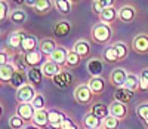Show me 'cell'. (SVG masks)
<instances>
[{
    "instance_id": "cell-1",
    "label": "cell",
    "mask_w": 148,
    "mask_h": 129,
    "mask_svg": "<svg viewBox=\"0 0 148 129\" xmlns=\"http://www.w3.org/2000/svg\"><path fill=\"white\" fill-rule=\"evenodd\" d=\"M92 39L99 43V45H105L110 42L111 36H113V30H111V25L107 22H96L92 27Z\"/></svg>"
},
{
    "instance_id": "cell-2",
    "label": "cell",
    "mask_w": 148,
    "mask_h": 129,
    "mask_svg": "<svg viewBox=\"0 0 148 129\" xmlns=\"http://www.w3.org/2000/svg\"><path fill=\"white\" fill-rule=\"evenodd\" d=\"M37 95V91H36V88L34 85H31L30 82L25 83L24 86H21L19 89H16V101L19 102V104H27V102H33V99L36 98Z\"/></svg>"
},
{
    "instance_id": "cell-3",
    "label": "cell",
    "mask_w": 148,
    "mask_h": 129,
    "mask_svg": "<svg viewBox=\"0 0 148 129\" xmlns=\"http://www.w3.org/2000/svg\"><path fill=\"white\" fill-rule=\"evenodd\" d=\"M74 99H76L79 104L88 106L93 99V92L90 91V88L88 85H79L74 89Z\"/></svg>"
},
{
    "instance_id": "cell-4",
    "label": "cell",
    "mask_w": 148,
    "mask_h": 129,
    "mask_svg": "<svg viewBox=\"0 0 148 129\" xmlns=\"http://www.w3.org/2000/svg\"><path fill=\"white\" fill-rule=\"evenodd\" d=\"M132 49L135 50L136 54H148V34L145 33H141V34H136L132 40Z\"/></svg>"
},
{
    "instance_id": "cell-5",
    "label": "cell",
    "mask_w": 148,
    "mask_h": 129,
    "mask_svg": "<svg viewBox=\"0 0 148 129\" xmlns=\"http://www.w3.org/2000/svg\"><path fill=\"white\" fill-rule=\"evenodd\" d=\"M117 18L121 21V22H126V24H130L136 19V9L132 5H123L119 12H117Z\"/></svg>"
},
{
    "instance_id": "cell-6",
    "label": "cell",
    "mask_w": 148,
    "mask_h": 129,
    "mask_svg": "<svg viewBox=\"0 0 148 129\" xmlns=\"http://www.w3.org/2000/svg\"><path fill=\"white\" fill-rule=\"evenodd\" d=\"M108 108H110V116H113V117H116L119 120H123L127 116V113H129L127 106L123 104V102H120V101H113L108 106Z\"/></svg>"
},
{
    "instance_id": "cell-7",
    "label": "cell",
    "mask_w": 148,
    "mask_h": 129,
    "mask_svg": "<svg viewBox=\"0 0 148 129\" xmlns=\"http://www.w3.org/2000/svg\"><path fill=\"white\" fill-rule=\"evenodd\" d=\"M127 74L129 73L125 68H116V70H113V71H111V74H110L111 85H113L116 89L117 88H123V86H125V83H126Z\"/></svg>"
},
{
    "instance_id": "cell-8",
    "label": "cell",
    "mask_w": 148,
    "mask_h": 129,
    "mask_svg": "<svg viewBox=\"0 0 148 129\" xmlns=\"http://www.w3.org/2000/svg\"><path fill=\"white\" fill-rule=\"evenodd\" d=\"M40 70H42V73H43L45 77L53 79L55 76H58L61 71H62V67L58 66L56 62H53V61H51V59H46V61L43 62V66L40 67Z\"/></svg>"
},
{
    "instance_id": "cell-9",
    "label": "cell",
    "mask_w": 148,
    "mask_h": 129,
    "mask_svg": "<svg viewBox=\"0 0 148 129\" xmlns=\"http://www.w3.org/2000/svg\"><path fill=\"white\" fill-rule=\"evenodd\" d=\"M67 120V116L59 110H49V126L52 129H61Z\"/></svg>"
},
{
    "instance_id": "cell-10",
    "label": "cell",
    "mask_w": 148,
    "mask_h": 129,
    "mask_svg": "<svg viewBox=\"0 0 148 129\" xmlns=\"http://www.w3.org/2000/svg\"><path fill=\"white\" fill-rule=\"evenodd\" d=\"M53 85L59 89H65L68 88L71 83H73V74L68 71V70H62L58 76H55L53 79H52Z\"/></svg>"
},
{
    "instance_id": "cell-11",
    "label": "cell",
    "mask_w": 148,
    "mask_h": 129,
    "mask_svg": "<svg viewBox=\"0 0 148 129\" xmlns=\"http://www.w3.org/2000/svg\"><path fill=\"white\" fill-rule=\"evenodd\" d=\"M59 45L53 40V39H51V37H47V39H43V40H40V43H39V50L45 55V57H51L55 50H56V48H58Z\"/></svg>"
},
{
    "instance_id": "cell-12",
    "label": "cell",
    "mask_w": 148,
    "mask_h": 129,
    "mask_svg": "<svg viewBox=\"0 0 148 129\" xmlns=\"http://www.w3.org/2000/svg\"><path fill=\"white\" fill-rule=\"evenodd\" d=\"M21 49L24 54H28V52H33V50H37L39 49V43H37V39L28 33L24 34V39H22V43H21Z\"/></svg>"
},
{
    "instance_id": "cell-13",
    "label": "cell",
    "mask_w": 148,
    "mask_h": 129,
    "mask_svg": "<svg viewBox=\"0 0 148 129\" xmlns=\"http://www.w3.org/2000/svg\"><path fill=\"white\" fill-rule=\"evenodd\" d=\"M86 68H88V71L92 77H99L101 73L104 71V62L98 58H90L88 61V64H86Z\"/></svg>"
},
{
    "instance_id": "cell-14",
    "label": "cell",
    "mask_w": 148,
    "mask_h": 129,
    "mask_svg": "<svg viewBox=\"0 0 148 129\" xmlns=\"http://www.w3.org/2000/svg\"><path fill=\"white\" fill-rule=\"evenodd\" d=\"M82 126L84 129H98V128H102V120L99 117H96L93 113H86L84 117H83V122H82Z\"/></svg>"
},
{
    "instance_id": "cell-15",
    "label": "cell",
    "mask_w": 148,
    "mask_h": 129,
    "mask_svg": "<svg viewBox=\"0 0 148 129\" xmlns=\"http://www.w3.org/2000/svg\"><path fill=\"white\" fill-rule=\"evenodd\" d=\"M34 113H36V110H34V107H33L31 102H27V104H19V106L16 107V114L21 116V117L25 120V122L33 120Z\"/></svg>"
},
{
    "instance_id": "cell-16",
    "label": "cell",
    "mask_w": 148,
    "mask_h": 129,
    "mask_svg": "<svg viewBox=\"0 0 148 129\" xmlns=\"http://www.w3.org/2000/svg\"><path fill=\"white\" fill-rule=\"evenodd\" d=\"M33 125H36L37 128H46V126H49V111L46 110V108H43V110H37L36 113H34V117H33Z\"/></svg>"
},
{
    "instance_id": "cell-17",
    "label": "cell",
    "mask_w": 148,
    "mask_h": 129,
    "mask_svg": "<svg viewBox=\"0 0 148 129\" xmlns=\"http://www.w3.org/2000/svg\"><path fill=\"white\" fill-rule=\"evenodd\" d=\"M25 55V59H27V64L30 66V68H34V67H42L43 66V54L40 52L39 49L37 50H33V52H28V54H24Z\"/></svg>"
},
{
    "instance_id": "cell-18",
    "label": "cell",
    "mask_w": 148,
    "mask_h": 129,
    "mask_svg": "<svg viewBox=\"0 0 148 129\" xmlns=\"http://www.w3.org/2000/svg\"><path fill=\"white\" fill-rule=\"evenodd\" d=\"M67 57H68V49H65L62 46H58L56 50L47 59H51V61L56 62L58 66L62 67V66H65V64H67Z\"/></svg>"
},
{
    "instance_id": "cell-19",
    "label": "cell",
    "mask_w": 148,
    "mask_h": 129,
    "mask_svg": "<svg viewBox=\"0 0 148 129\" xmlns=\"http://www.w3.org/2000/svg\"><path fill=\"white\" fill-rule=\"evenodd\" d=\"M24 34H25V31H22V30H15L14 33H10L9 37H8V48H10V49L21 48Z\"/></svg>"
},
{
    "instance_id": "cell-20",
    "label": "cell",
    "mask_w": 148,
    "mask_h": 129,
    "mask_svg": "<svg viewBox=\"0 0 148 129\" xmlns=\"http://www.w3.org/2000/svg\"><path fill=\"white\" fill-rule=\"evenodd\" d=\"M73 50L77 55H80L82 58L89 57L90 55V43L88 40H77L76 43H74V46H73Z\"/></svg>"
},
{
    "instance_id": "cell-21",
    "label": "cell",
    "mask_w": 148,
    "mask_h": 129,
    "mask_svg": "<svg viewBox=\"0 0 148 129\" xmlns=\"http://www.w3.org/2000/svg\"><path fill=\"white\" fill-rule=\"evenodd\" d=\"M27 80H28L27 73L18 71V70H16V71L14 73V76H12V79L9 80V85H10L12 88H15V89H19L21 86H24L25 83H28Z\"/></svg>"
},
{
    "instance_id": "cell-22",
    "label": "cell",
    "mask_w": 148,
    "mask_h": 129,
    "mask_svg": "<svg viewBox=\"0 0 148 129\" xmlns=\"http://www.w3.org/2000/svg\"><path fill=\"white\" fill-rule=\"evenodd\" d=\"M133 98V92L129 91L127 88H117L116 92H114V101H120L123 104H127V102Z\"/></svg>"
},
{
    "instance_id": "cell-23",
    "label": "cell",
    "mask_w": 148,
    "mask_h": 129,
    "mask_svg": "<svg viewBox=\"0 0 148 129\" xmlns=\"http://www.w3.org/2000/svg\"><path fill=\"white\" fill-rule=\"evenodd\" d=\"M90 113H93L96 117H99L101 120H104L105 117H108V116H110V108L107 106H104L102 102H96V104H92Z\"/></svg>"
},
{
    "instance_id": "cell-24",
    "label": "cell",
    "mask_w": 148,
    "mask_h": 129,
    "mask_svg": "<svg viewBox=\"0 0 148 129\" xmlns=\"http://www.w3.org/2000/svg\"><path fill=\"white\" fill-rule=\"evenodd\" d=\"M70 31H71V24L68 21H59L53 27V34L56 37H64V36L70 34Z\"/></svg>"
},
{
    "instance_id": "cell-25",
    "label": "cell",
    "mask_w": 148,
    "mask_h": 129,
    "mask_svg": "<svg viewBox=\"0 0 148 129\" xmlns=\"http://www.w3.org/2000/svg\"><path fill=\"white\" fill-rule=\"evenodd\" d=\"M15 71H16V68L14 67L12 62L5 64V66H0V80L2 82H9Z\"/></svg>"
},
{
    "instance_id": "cell-26",
    "label": "cell",
    "mask_w": 148,
    "mask_h": 129,
    "mask_svg": "<svg viewBox=\"0 0 148 129\" xmlns=\"http://www.w3.org/2000/svg\"><path fill=\"white\" fill-rule=\"evenodd\" d=\"M27 77H28V82L31 85L37 86V85H40L42 80H43V73H42V70L39 67H34V68H30L27 71Z\"/></svg>"
},
{
    "instance_id": "cell-27",
    "label": "cell",
    "mask_w": 148,
    "mask_h": 129,
    "mask_svg": "<svg viewBox=\"0 0 148 129\" xmlns=\"http://www.w3.org/2000/svg\"><path fill=\"white\" fill-rule=\"evenodd\" d=\"M88 86L90 88V91L93 92V95H99L104 91V88H105L104 79L102 77H92V79L89 80V83H88Z\"/></svg>"
},
{
    "instance_id": "cell-28",
    "label": "cell",
    "mask_w": 148,
    "mask_h": 129,
    "mask_svg": "<svg viewBox=\"0 0 148 129\" xmlns=\"http://www.w3.org/2000/svg\"><path fill=\"white\" fill-rule=\"evenodd\" d=\"M14 67L18 70V71H24V73H27L30 70V66L27 64V59H25V55L24 54H16L15 58H14Z\"/></svg>"
},
{
    "instance_id": "cell-29",
    "label": "cell",
    "mask_w": 148,
    "mask_h": 129,
    "mask_svg": "<svg viewBox=\"0 0 148 129\" xmlns=\"http://www.w3.org/2000/svg\"><path fill=\"white\" fill-rule=\"evenodd\" d=\"M117 12H119V9H116L114 6L104 9V10H102V14L99 15L101 22H107V24H110L111 21H114V19L117 18Z\"/></svg>"
},
{
    "instance_id": "cell-30",
    "label": "cell",
    "mask_w": 148,
    "mask_h": 129,
    "mask_svg": "<svg viewBox=\"0 0 148 129\" xmlns=\"http://www.w3.org/2000/svg\"><path fill=\"white\" fill-rule=\"evenodd\" d=\"M125 88H127L132 92L138 91L139 89V76H136L135 73H129L127 79H126V83H125Z\"/></svg>"
},
{
    "instance_id": "cell-31",
    "label": "cell",
    "mask_w": 148,
    "mask_h": 129,
    "mask_svg": "<svg viewBox=\"0 0 148 129\" xmlns=\"http://www.w3.org/2000/svg\"><path fill=\"white\" fill-rule=\"evenodd\" d=\"M55 8L61 12L62 15H67L71 12L73 9V3H71V0H55Z\"/></svg>"
},
{
    "instance_id": "cell-32",
    "label": "cell",
    "mask_w": 148,
    "mask_h": 129,
    "mask_svg": "<svg viewBox=\"0 0 148 129\" xmlns=\"http://www.w3.org/2000/svg\"><path fill=\"white\" fill-rule=\"evenodd\" d=\"M52 6H55V3L52 2V0H39L36 8H34V10L37 12V14H47V12L52 9Z\"/></svg>"
},
{
    "instance_id": "cell-33",
    "label": "cell",
    "mask_w": 148,
    "mask_h": 129,
    "mask_svg": "<svg viewBox=\"0 0 148 129\" xmlns=\"http://www.w3.org/2000/svg\"><path fill=\"white\" fill-rule=\"evenodd\" d=\"M8 125H9L10 129H24V128H25V120L15 113L14 116H10V117H9Z\"/></svg>"
},
{
    "instance_id": "cell-34",
    "label": "cell",
    "mask_w": 148,
    "mask_h": 129,
    "mask_svg": "<svg viewBox=\"0 0 148 129\" xmlns=\"http://www.w3.org/2000/svg\"><path fill=\"white\" fill-rule=\"evenodd\" d=\"M9 18H10V21L14 24H22V22H25V19H27V14L22 9H15V10L10 12Z\"/></svg>"
},
{
    "instance_id": "cell-35",
    "label": "cell",
    "mask_w": 148,
    "mask_h": 129,
    "mask_svg": "<svg viewBox=\"0 0 148 129\" xmlns=\"http://www.w3.org/2000/svg\"><path fill=\"white\" fill-rule=\"evenodd\" d=\"M104 59L108 61V62L120 61V59H119V55H117V50H116V48H114L113 45L105 48V50H104Z\"/></svg>"
},
{
    "instance_id": "cell-36",
    "label": "cell",
    "mask_w": 148,
    "mask_h": 129,
    "mask_svg": "<svg viewBox=\"0 0 148 129\" xmlns=\"http://www.w3.org/2000/svg\"><path fill=\"white\" fill-rule=\"evenodd\" d=\"M80 61H82V57L77 55L73 49H70V50H68V57H67V64H65V66H67V67H77L79 64H80Z\"/></svg>"
},
{
    "instance_id": "cell-37",
    "label": "cell",
    "mask_w": 148,
    "mask_h": 129,
    "mask_svg": "<svg viewBox=\"0 0 148 129\" xmlns=\"http://www.w3.org/2000/svg\"><path fill=\"white\" fill-rule=\"evenodd\" d=\"M119 119L113 117V116H108L102 120V129H117L119 128Z\"/></svg>"
},
{
    "instance_id": "cell-38",
    "label": "cell",
    "mask_w": 148,
    "mask_h": 129,
    "mask_svg": "<svg viewBox=\"0 0 148 129\" xmlns=\"http://www.w3.org/2000/svg\"><path fill=\"white\" fill-rule=\"evenodd\" d=\"M139 91H148V68H144L139 74Z\"/></svg>"
},
{
    "instance_id": "cell-39",
    "label": "cell",
    "mask_w": 148,
    "mask_h": 129,
    "mask_svg": "<svg viewBox=\"0 0 148 129\" xmlns=\"http://www.w3.org/2000/svg\"><path fill=\"white\" fill-rule=\"evenodd\" d=\"M113 46H114L116 50H117L119 59H120V61L125 59V57L127 55V46H126V43H123V42H116V43H113Z\"/></svg>"
},
{
    "instance_id": "cell-40",
    "label": "cell",
    "mask_w": 148,
    "mask_h": 129,
    "mask_svg": "<svg viewBox=\"0 0 148 129\" xmlns=\"http://www.w3.org/2000/svg\"><path fill=\"white\" fill-rule=\"evenodd\" d=\"M31 104H33V107H34L36 111H37V110H43V108L46 107V98H45L42 94H37Z\"/></svg>"
},
{
    "instance_id": "cell-41",
    "label": "cell",
    "mask_w": 148,
    "mask_h": 129,
    "mask_svg": "<svg viewBox=\"0 0 148 129\" xmlns=\"http://www.w3.org/2000/svg\"><path fill=\"white\" fill-rule=\"evenodd\" d=\"M10 17L9 14V5L6 0H0V21L5 22L8 18Z\"/></svg>"
},
{
    "instance_id": "cell-42",
    "label": "cell",
    "mask_w": 148,
    "mask_h": 129,
    "mask_svg": "<svg viewBox=\"0 0 148 129\" xmlns=\"http://www.w3.org/2000/svg\"><path fill=\"white\" fill-rule=\"evenodd\" d=\"M136 114L138 117H141L142 120L148 119V102H144V104H139L136 108Z\"/></svg>"
},
{
    "instance_id": "cell-43",
    "label": "cell",
    "mask_w": 148,
    "mask_h": 129,
    "mask_svg": "<svg viewBox=\"0 0 148 129\" xmlns=\"http://www.w3.org/2000/svg\"><path fill=\"white\" fill-rule=\"evenodd\" d=\"M14 54H9L8 48H2V52H0V66H5V64H9V58Z\"/></svg>"
},
{
    "instance_id": "cell-44",
    "label": "cell",
    "mask_w": 148,
    "mask_h": 129,
    "mask_svg": "<svg viewBox=\"0 0 148 129\" xmlns=\"http://www.w3.org/2000/svg\"><path fill=\"white\" fill-rule=\"evenodd\" d=\"M61 129H79V126L74 123L70 117H67V120L64 122V125H62V128H61Z\"/></svg>"
},
{
    "instance_id": "cell-45",
    "label": "cell",
    "mask_w": 148,
    "mask_h": 129,
    "mask_svg": "<svg viewBox=\"0 0 148 129\" xmlns=\"http://www.w3.org/2000/svg\"><path fill=\"white\" fill-rule=\"evenodd\" d=\"M99 2V5L104 8V9H107V8H111V6H114V0H98Z\"/></svg>"
},
{
    "instance_id": "cell-46",
    "label": "cell",
    "mask_w": 148,
    "mask_h": 129,
    "mask_svg": "<svg viewBox=\"0 0 148 129\" xmlns=\"http://www.w3.org/2000/svg\"><path fill=\"white\" fill-rule=\"evenodd\" d=\"M37 2H39V0H25V5L28 6V8H36V5H37Z\"/></svg>"
},
{
    "instance_id": "cell-47",
    "label": "cell",
    "mask_w": 148,
    "mask_h": 129,
    "mask_svg": "<svg viewBox=\"0 0 148 129\" xmlns=\"http://www.w3.org/2000/svg\"><path fill=\"white\" fill-rule=\"evenodd\" d=\"M15 5H25V0H12Z\"/></svg>"
},
{
    "instance_id": "cell-48",
    "label": "cell",
    "mask_w": 148,
    "mask_h": 129,
    "mask_svg": "<svg viewBox=\"0 0 148 129\" xmlns=\"http://www.w3.org/2000/svg\"><path fill=\"white\" fill-rule=\"evenodd\" d=\"M24 129H40V128H37L36 125H33V123H31V125H28V126H25V128H24Z\"/></svg>"
},
{
    "instance_id": "cell-49",
    "label": "cell",
    "mask_w": 148,
    "mask_h": 129,
    "mask_svg": "<svg viewBox=\"0 0 148 129\" xmlns=\"http://www.w3.org/2000/svg\"><path fill=\"white\" fill-rule=\"evenodd\" d=\"M144 125H145V126L148 128V119H147V120H144Z\"/></svg>"
},
{
    "instance_id": "cell-50",
    "label": "cell",
    "mask_w": 148,
    "mask_h": 129,
    "mask_svg": "<svg viewBox=\"0 0 148 129\" xmlns=\"http://www.w3.org/2000/svg\"><path fill=\"white\" fill-rule=\"evenodd\" d=\"M71 2H79V0H71Z\"/></svg>"
},
{
    "instance_id": "cell-51",
    "label": "cell",
    "mask_w": 148,
    "mask_h": 129,
    "mask_svg": "<svg viewBox=\"0 0 148 129\" xmlns=\"http://www.w3.org/2000/svg\"><path fill=\"white\" fill-rule=\"evenodd\" d=\"M92 2H96V0H92Z\"/></svg>"
},
{
    "instance_id": "cell-52",
    "label": "cell",
    "mask_w": 148,
    "mask_h": 129,
    "mask_svg": "<svg viewBox=\"0 0 148 129\" xmlns=\"http://www.w3.org/2000/svg\"><path fill=\"white\" fill-rule=\"evenodd\" d=\"M98 129H102V128H98Z\"/></svg>"
}]
</instances>
